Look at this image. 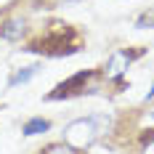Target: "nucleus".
Segmentation results:
<instances>
[{
    "label": "nucleus",
    "mask_w": 154,
    "mask_h": 154,
    "mask_svg": "<svg viewBox=\"0 0 154 154\" xmlns=\"http://www.w3.org/2000/svg\"><path fill=\"white\" fill-rule=\"evenodd\" d=\"M43 154H77V152L69 146V143H51Z\"/></svg>",
    "instance_id": "obj_6"
},
{
    "label": "nucleus",
    "mask_w": 154,
    "mask_h": 154,
    "mask_svg": "<svg viewBox=\"0 0 154 154\" xmlns=\"http://www.w3.org/2000/svg\"><path fill=\"white\" fill-rule=\"evenodd\" d=\"M149 98H154V85H152V91L146 93V101H149Z\"/></svg>",
    "instance_id": "obj_8"
},
{
    "label": "nucleus",
    "mask_w": 154,
    "mask_h": 154,
    "mask_svg": "<svg viewBox=\"0 0 154 154\" xmlns=\"http://www.w3.org/2000/svg\"><path fill=\"white\" fill-rule=\"evenodd\" d=\"M143 154H154V136L146 141V146H143Z\"/></svg>",
    "instance_id": "obj_7"
},
{
    "label": "nucleus",
    "mask_w": 154,
    "mask_h": 154,
    "mask_svg": "<svg viewBox=\"0 0 154 154\" xmlns=\"http://www.w3.org/2000/svg\"><path fill=\"white\" fill-rule=\"evenodd\" d=\"M24 19H19V16H14V19H8V21H3L0 24V37L3 40H19L21 35H24Z\"/></svg>",
    "instance_id": "obj_3"
},
{
    "label": "nucleus",
    "mask_w": 154,
    "mask_h": 154,
    "mask_svg": "<svg viewBox=\"0 0 154 154\" xmlns=\"http://www.w3.org/2000/svg\"><path fill=\"white\" fill-rule=\"evenodd\" d=\"M37 69H40V66H27V69H21V72H16V75L11 77V82H8V85L14 88V85H19V82H27V80H32V77L37 75Z\"/></svg>",
    "instance_id": "obj_5"
},
{
    "label": "nucleus",
    "mask_w": 154,
    "mask_h": 154,
    "mask_svg": "<svg viewBox=\"0 0 154 154\" xmlns=\"http://www.w3.org/2000/svg\"><path fill=\"white\" fill-rule=\"evenodd\" d=\"M48 128H51V122H48V120L35 117V120H29V122L21 128V133H24V136H37V133H45Z\"/></svg>",
    "instance_id": "obj_4"
},
{
    "label": "nucleus",
    "mask_w": 154,
    "mask_h": 154,
    "mask_svg": "<svg viewBox=\"0 0 154 154\" xmlns=\"http://www.w3.org/2000/svg\"><path fill=\"white\" fill-rule=\"evenodd\" d=\"M130 61H133V56H130L128 51H114V53L109 56V61H106V77H109V80L122 77L125 69L130 66Z\"/></svg>",
    "instance_id": "obj_2"
},
{
    "label": "nucleus",
    "mask_w": 154,
    "mask_h": 154,
    "mask_svg": "<svg viewBox=\"0 0 154 154\" xmlns=\"http://www.w3.org/2000/svg\"><path fill=\"white\" fill-rule=\"evenodd\" d=\"M104 128H109V117H104V114L82 117V120H75V122L66 125L64 138H66V143L72 149H88V146H93V141L101 133H106Z\"/></svg>",
    "instance_id": "obj_1"
}]
</instances>
